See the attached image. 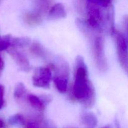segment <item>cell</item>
<instances>
[{"label":"cell","instance_id":"7a4b0ae2","mask_svg":"<svg viewBox=\"0 0 128 128\" xmlns=\"http://www.w3.org/2000/svg\"><path fill=\"white\" fill-rule=\"evenodd\" d=\"M55 76L54 82L59 92L64 93L67 91L70 74L69 66L63 60H59L55 64Z\"/></svg>","mask_w":128,"mask_h":128},{"label":"cell","instance_id":"8992f818","mask_svg":"<svg viewBox=\"0 0 128 128\" xmlns=\"http://www.w3.org/2000/svg\"><path fill=\"white\" fill-rule=\"evenodd\" d=\"M8 53L11 55L16 64L19 66L22 71L28 72L30 71L31 69V66L30 61L28 60L26 55L24 54L22 52L18 51L16 48L11 47L7 50Z\"/></svg>","mask_w":128,"mask_h":128},{"label":"cell","instance_id":"5b68a950","mask_svg":"<svg viewBox=\"0 0 128 128\" xmlns=\"http://www.w3.org/2000/svg\"><path fill=\"white\" fill-rule=\"evenodd\" d=\"M52 79V73L48 67H40L36 69L32 76V84L34 86L41 88H50Z\"/></svg>","mask_w":128,"mask_h":128},{"label":"cell","instance_id":"ffe728a7","mask_svg":"<svg viewBox=\"0 0 128 128\" xmlns=\"http://www.w3.org/2000/svg\"><path fill=\"white\" fill-rule=\"evenodd\" d=\"M3 1H4V0H0V3H1V2H2Z\"/></svg>","mask_w":128,"mask_h":128},{"label":"cell","instance_id":"9a60e30c","mask_svg":"<svg viewBox=\"0 0 128 128\" xmlns=\"http://www.w3.org/2000/svg\"><path fill=\"white\" fill-rule=\"evenodd\" d=\"M4 90L2 85H0V110L3 107L4 104Z\"/></svg>","mask_w":128,"mask_h":128},{"label":"cell","instance_id":"2e32d148","mask_svg":"<svg viewBox=\"0 0 128 128\" xmlns=\"http://www.w3.org/2000/svg\"><path fill=\"white\" fill-rule=\"evenodd\" d=\"M124 26L128 38V15H125L124 17Z\"/></svg>","mask_w":128,"mask_h":128},{"label":"cell","instance_id":"5bb4252c","mask_svg":"<svg viewBox=\"0 0 128 128\" xmlns=\"http://www.w3.org/2000/svg\"><path fill=\"white\" fill-rule=\"evenodd\" d=\"M11 35H6L2 39H0V51L7 50L11 47Z\"/></svg>","mask_w":128,"mask_h":128},{"label":"cell","instance_id":"ba28073f","mask_svg":"<svg viewBox=\"0 0 128 128\" xmlns=\"http://www.w3.org/2000/svg\"><path fill=\"white\" fill-rule=\"evenodd\" d=\"M28 100L31 106L33 108L38 110V111H43L45 108V102L46 101H43L37 96L34 94H29L28 96Z\"/></svg>","mask_w":128,"mask_h":128},{"label":"cell","instance_id":"277c9868","mask_svg":"<svg viewBox=\"0 0 128 128\" xmlns=\"http://www.w3.org/2000/svg\"><path fill=\"white\" fill-rule=\"evenodd\" d=\"M114 36L118 58L122 70L128 76V49L124 36L120 31L115 30Z\"/></svg>","mask_w":128,"mask_h":128},{"label":"cell","instance_id":"8fae6325","mask_svg":"<svg viewBox=\"0 0 128 128\" xmlns=\"http://www.w3.org/2000/svg\"><path fill=\"white\" fill-rule=\"evenodd\" d=\"M31 40L27 37H20L11 38V46L14 48H24L30 45Z\"/></svg>","mask_w":128,"mask_h":128},{"label":"cell","instance_id":"d6986e66","mask_svg":"<svg viewBox=\"0 0 128 128\" xmlns=\"http://www.w3.org/2000/svg\"><path fill=\"white\" fill-rule=\"evenodd\" d=\"M43 128H52V127H50V126H48V125H46V126H45Z\"/></svg>","mask_w":128,"mask_h":128},{"label":"cell","instance_id":"52a82bcc","mask_svg":"<svg viewBox=\"0 0 128 128\" xmlns=\"http://www.w3.org/2000/svg\"><path fill=\"white\" fill-rule=\"evenodd\" d=\"M66 16L65 8L61 3L55 4L48 12V18L50 20H58Z\"/></svg>","mask_w":128,"mask_h":128},{"label":"cell","instance_id":"3957f363","mask_svg":"<svg viewBox=\"0 0 128 128\" xmlns=\"http://www.w3.org/2000/svg\"><path fill=\"white\" fill-rule=\"evenodd\" d=\"M92 51L98 68L101 71L108 69V62L104 53L103 38L99 34L95 35L92 41Z\"/></svg>","mask_w":128,"mask_h":128},{"label":"cell","instance_id":"ac0fdd59","mask_svg":"<svg viewBox=\"0 0 128 128\" xmlns=\"http://www.w3.org/2000/svg\"><path fill=\"white\" fill-rule=\"evenodd\" d=\"M4 127V123L2 120H0V128H3Z\"/></svg>","mask_w":128,"mask_h":128},{"label":"cell","instance_id":"e0dca14e","mask_svg":"<svg viewBox=\"0 0 128 128\" xmlns=\"http://www.w3.org/2000/svg\"><path fill=\"white\" fill-rule=\"evenodd\" d=\"M4 62L3 60H2V57L0 54V71H1L4 68Z\"/></svg>","mask_w":128,"mask_h":128},{"label":"cell","instance_id":"4fadbf2b","mask_svg":"<svg viewBox=\"0 0 128 128\" xmlns=\"http://www.w3.org/2000/svg\"><path fill=\"white\" fill-rule=\"evenodd\" d=\"M9 122L10 124L14 125V126H18V125H24L25 120L23 116L20 114H16L13 115L9 119Z\"/></svg>","mask_w":128,"mask_h":128},{"label":"cell","instance_id":"7c38bea8","mask_svg":"<svg viewBox=\"0 0 128 128\" xmlns=\"http://www.w3.org/2000/svg\"><path fill=\"white\" fill-rule=\"evenodd\" d=\"M26 89L22 83H18L14 91V97L16 100H21L26 94Z\"/></svg>","mask_w":128,"mask_h":128},{"label":"cell","instance_id":"9c48e42d","mask_svg":"<svg viewBox=\"0 0 128 128\" xmlns=\"http://www.w3.org/2000/svg\"><path fill=\"white\" fill-rule=\"evenodd\" d=\"M81 120L84 124L90 128H93L98 123L97 118L92 113H84L81 116Z\"/></svg>","mask_w":128,"mask_h":128},{"label":"cell","instance_id":"30bf717a","mask_svg":"<svg viewBox=\"0 0 128 128\" xmlns=\"http://www.w3.org/2000/svg\"><path fill=\"white\" fill-rule=\"evenodd\" d=\"M30 51L33 54L38 56V57L42 58H46L47 56V52L44 50L42 45L39 42H34L31 44L30 48Z\"/></svg>","mask_w":128,"mask_h":128},{"label":"cell","instance_id":"6da1fadb","mask_svg":"<svg viewBox=\"0 0 128 128\" xmlns=\"http://www.w3.org/2000/svg\"><path fill=\"white\" fill-rule=\"evenodd\" d=\"M73 95L86 108H91L96 101L94 87L89 79L87 66L81 56H78L76 60Z\"/></svg>","mask_w":128,"mask_h":128}]
</instances>
